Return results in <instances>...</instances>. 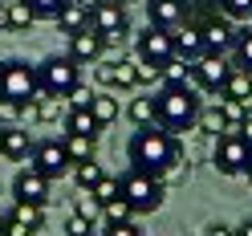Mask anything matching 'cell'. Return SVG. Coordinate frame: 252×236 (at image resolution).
<instances>
[{
  "label": "cell",
  "mask_w": 252,
  "mask_h": 236,
  "mask_svg": "<svg viewBox=\"0 0 252 236\" xmlns=\"http://www.w3.org/2000/svg\"><path fill=\"white\" fill-rule=\"evenodd\" d=\"M0 4H8V0H0Z\"/></svg>",
  "instance_id": "obj_51"
},
{
  "label": "cell",
  "mask_w": 252,
  "mask_h": 236,
  "mask_svg": "<svg viewBox=\"0 0 252 236\" xmlns=\"http://www.w3.org/2000/svg\"><path fill=\"white\" fill-rule=\"evenodd\" d=\"M171 33H175V57H183V61L203 57V33H199V21H183L179 29H171Z\"/></svg>",
  "instance_id": "obj_17"
},
{
  "label": "cell",
  "mask_w": 252,
  "mask_h": 236,
  "mask_svg": "<svg viewBox=\"0 0 252 236\" xmlns=\"http://www.w3.org/2000/svg\"><path fill=\"white\" fill-rule=\"evenodd\" d=\"M212 163L220 175H244L248 163H252V143L240 131H228L216 138V151H212Z\"/></svg>",
  "instance_id": "obj_6"
},
{
  "label": "cell",
  "mask_w": 252,
  "mask_h": 236,
  "mask_svg": "<svg viewBox=\"0 0 252 236\" xmlns=\"http://www.w3.org/2000/svg\"><path fill=\"white\" fill-rule=\"evenodd\" d=\"M0 155L12 159V163H29V155H33V135H29V127H4Z\"/></svg>",
  "instance_id": "obj_16"
},
{
  "label": "cell",
  "mask_w": 252,
  "mask_h": 236,
  "mask_svg": "<svg viewBox=\"0 0 252 236\" xmlns=\"http://www.w3.org/2000/svg\"><path fill=\"white\" fill-rule=\"evenodd\" d=\"M94 143H98V138H86V135H65V138H61V147H65L69 163H86V159H94Z\"/></svg>",
  "instance_id": "obj_26"
},
{
  "label": "cell",
  "mask_w": 252,
  "mask_h": 236,
  "mask_svg": "<svg viewBox=\"0 0 252 236\" xmlns=\"http://www.w3.org/2000/svg\"><path fill=\"white\" fill-rule=\"evenodd\" d=\"M4 236H33V232H29V228H21L17 220H8V228H4Z\"/></svg>",
  "instance_id": "obj_44"
},
{
  "label": "cell",
  "mask_w": 252,
  "mask_h": 236,
  "mask_svg": "<svg viewBox=\"0 0 252 236\" xmlns=\"http://www.w3.org/2000/svg\"><path fill=\"white\" fill-rule=\"evenodd\" d=\"M232 49H236V69H248L252 73V29H240V33H236Z\"/></svg>",
  "instance_id": "obj_30"
},
{
  "label": "cell",
  "mask_w": 252,
  "mask_h": 236,
  "mask_svg": "<svg viewBox=\"0 0 252 236\" xmlns=\"http://www.w3.org/2000/svg\"><path fill=\"white\" fill-rule=\"evenodd\" d=\"M94 196H98L102 203H110V200H118L122 196V179H114V175H106L98 187H94Z\"/></svg>",
  "instance_id": "obj_36"
},
{
  "label": "cell",
  "mask_w": 252,
  "mask_h": 236,
  "mask_svg": "<svg viewBox=\"0 0 252 236\" xmlns=\"http://www.w3.org/2000/svg\"><path fill=\"white\" fill-rule=\"evenodd\" d=\"M12 110H17V127H33V122H41V94L29 98V102H21V106H12Z\"/></svg>",
  "instance_id": "obj_32"
},
{
  "label": "cell",
  "mask_w": 252,
  "mask_h": 236,
  "mask_svg": "<svg viewBox=\"0 0 252 236\" xmlns=\"http://www.w3.org/2000/svg\"><path fill=\"white\" fill-rule=\"evenodd\" d=\"M94 77L106 86V90H134L138 86V66L126 57H106L94 66Z\"/></svg>",
  "instance_id": "obj_10"
},
{
  "label": "cell",
  "mask_w": 252,
  "mask_h": 236,
  "mask_svg": "<svg viewBox=\"0 0 252 236\" xmlns=\"http://www.w3.org/2000/svg\"><path fill=\"white\" fill-rule=\"evenodd\" d=\"M33 8L25 4V0H8L4 4V29L8 33H25V29H33Z\"/></svg>",
  "instance_id": "obj_21"
},
{
  "label": "cell",
  "mask_w": 252,
  "mask_h": 236,
  "mask_svg": "<svg viewBox=\"0 0 252 236\" xmlns=\"http://www.w3.org/2000/svg\"><path fill=\"white\" fill-rule=\"evenodd\" d=\"M4 228H8V212H0V236H4Z\"/></svg>",
  "instance_id": "obj_46"
},
{
  "label": "cell",
  "mask_w": 252,
  "mask_h": 236,
  "mask_svg": "<svg viewBox=\"0 0 252 236\" xmlns=\"http://www.w3.org/2000/svg\"><path fill=\"white\" fill-rule=\"evenodd\" d=\"M122 200L130 203L134 216H147V212H159L163 200H167V183L159 175H147V171H126L122 175Z\"/></svg>",
  "instance_id": "obj_3"
},
{
  "label": "cell",
  "mask_w": 252,
  "mask_h": 236,
  "mask_svg": "<svg viewBox=\"0 0 252 236\" xmlns=\"http://www.w3.org/2000/svg\"><path fill=\"white\" fill-rule=\"evenodd\" d=\"M57 25L65 29V33H82V29H90V8L86 4H77V0H65V8L57 12Z\"/></svg>",
  "instance_id": "obj_20"
},
{
  "label": "cell",
  "mask_w": 252,
  "mask_h": 236,
  "mask_svg": "<svg viewBox=\"0 0 252 236\" xmlns=\"http://www.w3.org/2000/svg\"><path fill=\"white\" fill-rule=\"evenodd\" d=\"M199 94L195 86H163L159 98H155V127H163L167 135H183V131H195L199 122Z\"/></svg>",
  "instance_id": "obj_2"
},
{
  "label": "cell",
  "mask_w": 252,
  "mask_h": 236,
  "mask_svg": "<svg viewBox=\"0 0 252 236\" xmlns=\"http://www.w3.org/2000/svg\"><path fill=\"white\" fill-rule=\"evenodd\" d=\"M118 98H114V94H94V102H90V114L94 118H98L102 122V127H110V122H114L118 118Z\"/></svg>",
  "instance_id": "obj_27"
},
{
  "label": "cell",
  "mask_w": 252,
  "mask_h": 236,
  "mask_svg": "<svg viewBox=\"0 0 252 236\" xmlns=\"http://www.w3.org/2000/svg\"><path fill=\"white\" fill-rule=\"evenodd\" d=\"M49 187H53V179H45L37 167L25 163V171L12 179V196H17L21 203H41L45 208V203H49Z\"/></svg>",
  "instance_id": "obj_12"
},
{
  "label": "cell",
  "mask_w": 252,
  "mask_h": 236,
  "mask_svg": "<svg viewBox=\"0 0 252 236\" xmlns=\"http://www.w3.org/2000/svg\"><path fill=\"white\" fill-rule=\"evenodd\" d=\"M220 98H232V102H244V106H252V73L232 66V73H228L224 90H220Z\"/></svg>",
  "instance_id": "obj_19"
},
{
  "label": "cell",
  "mask_w": 252,
  "mask_h": 236,
  "mask_svg": "<svg viewBox=\"0 0 252 236\" xmlns=\"http://www.w3.org/2000/svg\"><path fill=\"white\" fill-rule=\"evenodd\" d=\"M69 102H73V106H90V102H94V90H90L86 82H77L73 94H69Z\"/></svg>",
  "instance_id": "obj_40"
},
{
  "label": "cell",
  "mask_w": 252,
  "mask_h": 236,
  "mask_svg": "<svg viewBox=\"0 0 252 236\" xmlns=\"http://www.w3.org/2000/svg\"><path fill=\"white\" fill-rule=\"evenodd\" d=\"M29 8H33L37 21H57V12L65 8V0H25Z\"/></svg>",
  "instance_id": "obj_33"
},
{
  "label": "cell",
  "mask_w": 252,
  "mask_h": 236,
  "mask_svg": "<svg viewBox=\"0 0 252 236\" xmlns=\"http://www.w3.org/2000/svg\"><path fill=\"white\" fill-rule=\"evenodd\" d=\"M118 4H122V8H126V4H130V0H118Z\"/></svg>",
  "instance_id": "obj_50"
},
{
  "label": "cell",
  "mask_w": 252,
  "mask_h": 236,
  "mask_svg": "<svg viewBox=\"0 0 252 236\" xmlns=\"http://www.w3.org/2000/svg\"><path fill=\"white\" fill-rule=\"evenodd\" d=\"M102 53H106V41H102L98 29H82V33L69 37V57L77 66H98Z\"/></svg>",
  "instance_id": "obj_13"
},
{
  "label": "cell",
  "mask_w": 252,
  "mask_h": 236,
  "mask_svg": "<svg viewBox=\"0 0 252 236\" xmlns=\"http://www.w3.org/2000/svg\"><path fill=\"white\" fill-rule=\"evenodd\" d=\"M187 12H191L187 0H147V21L159 29H179L187 21Z\"/></svg>",
  "instance_id": "obj_14"
},
{
  "label": "cell",
  "mask_w": 252,
  "mask_h": 236,
  "mask_svg": "<svg viewBox=\"0 0 252 236\" xmlns=\"http://www.w3.org/2000/svg\"><path fill=\"white\" fill-rule=\"evenodd\" d=\"M122 25H130V21H126V8L118 0H98L90 8V29H98V33H114Z\"/></svg>",
  "instance_id": "obj_15"
},
{
  "label": "cell",
  "mask_w": 252,
  "mask_h": 236,
  "mask_svg": "<svg viewBox=\"0 0 252 236\" xmlns=\"http://www.w3.org/2000/svg\"><path fill=\"white\" fill-rule=\"evenodd\" d=\"M220 12L228 21H252V0H220Z\"/></svg>",
  "instance_id": "obj_34"
},
{
  "label": "cell",
  "mask_w": 252,
  "mask_h": 236,
  "mask_svg": "<svg viewBox=\"0 0 252 236\" xmlns=\"http://www.w3.org/2000/svg\"><path fill=\"white\" fill-rule=\"evenodd\" d=\"M126 33H130V25H122V29H114V33H102V41H106V49H122V41H126Z\"/></svg>",
  "instance_id": "obj_41"
},
{
  "label": "cell",
  "mask_w": 252,
  "mask_h": 236,
  "mask_svg": "<svg viewBox=\"0 0 252 236\" xmlns=\"http://www.w3.org/2000/svg\"><path fill=\"white\" fill-rule=\"evenodd\" d=\"M126 159L134 171H147V175H159L163 183H175L183 175V143L175 135H167L163 127H138L134 138L126 143Z\"/></svg>",
  "instance_id": "obj_1"
},
{
  "label": "cell",
  "mask_w": 252,
  "mask_h": 236,
  "mask_svg": "<svg viewBox=\"0 0 252 236\" xmlns=\"http://www.w3.org/2000/svg\"><path fill=\"white\" fill-rule=\"evenodd\" d=\"M73 179H77V192H94L106 179V171L98 159H86V163H73Z\"/></svg>",
  "instance_id": "obj_25"
},
{
  "label": "cell",
  "mask_w": 252,
  "mask_h": 236,
  "mask_svg": "<svg viewBox=\"0 0 252 236\" xmlns=\"http://www.w3.org/2000/svg\"><path fill=\"white\" fill-rule=\"evenodd\" d=\"M73 212L82 216V220H90V224H98V220H102V200L94 196V192H77L73 196Z\"/></svg>",
  "instance_id": "obj_28"
},
{
  "label": "cell",
  "mask_w": 252,
  "mask_h": 236,
  "mask_svg": "<svg viewBox=\"0 0 252 236\" xmlns=\"http://www.w3.org/2000/svg\"><path fill=\"white\" fill-rule=\"evenodd\" d=\"M102 236H143V228H138L134 220H122V224H106Z\"/></svg>",
  "instance_id": "obj_38"
},
{
  "label": "cell",
  "mask_w": 252,
  "mask_h": 236,
  "mask_svg": "<svg viewBox=\"0 0 252 236\" xmlns=\"http://www.w3.org/2000/svg\"><path fill=\"white\" fill-rule=\"evenodd\" d=\"M134 212H130V203H126L122 196L118 200H110V203H102V220L106 224H122V220H130Z\"/></svg>",
  "instance_id": "obj_31"
},
{
  "label": "cell",
  "mask_w": 252,
  "mask_h": 236,
  "mask_svg": "<svg viewBox=\"0 0 252 236\" xmlns=\"http://www.w3.org/2000/svg\"><path fill=\"white\" fill-rule=\"evenodd\" d=\"M0 138H4V122H0Z\"/></svg>",
  "instance_id": "obj_49"
},
{
  "label": "cell",
  "mask_w": 252,
  "mask_h": 236,
  "mask_svg": "<svg viewBox=\"0 0 252 236\" xmlns=\"http://www.w3.org/2000/svg\"><path fill=\"white\" fill-rule=\"evenodd\" d=\"M203 236H236V228H228V224H208Z\"/></svg>",
  "instance_id": "obj_43"
},
{
  "label": "cell",
  "mask_w": 252,
  "mask_h": 236,
  "mask_svg": "<svg viewBox=\"0 0 252 236\" xmlns=\"http://www.w3.org/2000/svg\"><path fill=\"white\" fill-rule=\"evenodd\" d=\"M8 220H17L21 228H29V232H37V228H45V208L41 203H12V212H8Z\"/></svg>",
  "instance_id": "obj_23"
},
{
  "label": "cell",
  "mask_w": 252,
  "mask_h": 236,
  "mask_svg": "<svg viewBox=\"0 0 252 236\" xmlns=\"http://www.w3.org/2000/svg\"><path fill=\"white\" fill-rule=\"evenodd\" d=\"M228 73H232V66L216 53H203V57L191 61V86L203 90V94H220L224 82H228Z\"/></svg>",
  "instance_id": "obj_9"
},
{
  "label": "cell",
  "mask_w": 252,
  "mask_h": 236,
  "mask_svg": "<svg viewBox=\"0 0 252 236\" xmlns=\"http://www.w3.org/2000/svg\"><path fill=\"white\" fill-rule=\"evenodd\" d=\"M199 33H203V53H216V57H224V49L236 41V29H232V21L224 17V12L203 17L199 21Z\"/></svg>",
  "instance_id": "obj_11"
},
{
  "label": "cell",
  "mask_w": 252,
  "mask_h": 236,
  "mask_svg": "<svg viewBox=\"0 0 252 236\" xmlns=\"http://www.w3.org/2000/svg\"><path fill=\"white\" fill-rule=\"evenodd\" d=\"M41 94V82H37V66L29 61H0V106H21L29 98Z\"/></svg>",
  "instance_id": "obj_4"
},
{
  "label": "cell",
  "mask_w": 252,
  "mask_h": 236,
  "mask_svg": "<svg viewBox=\"0 0 252 236\" xmlns=\"http://www.w3.org/2000/svg\"><path fill=\"white\" fill-rule=\"evenodd\" d=\"M236 236H252V216L244 220V224H240V228H236Z\"/></svg>",
  "instance_id": "obj_45"
},
{
  "label": "cell",
  "mask_w": 252,
  "mask_h": 236,
  "mask_svg": "<svg viewBox=\"0 0 252 236\" xmlns=\"http://www.w3.org/2000/svg\"><path fill=\"white\" fill-rule=\"evenodd\" d=\"M126 114H130L134 127H155V98H134L126 106Z\"/></svg>",
  "instance_id": "obj_29"
},
{
  "label": "cell",
  "mask_w": 252,
  "mask_h": 236,
  "mask_svg": "<svg viewBox=\"0 0 252 236\" xmlns=\"http://www.w3.org/2000/svg\"><path fill=\"white\" fill-rule=\"evenodd\" d=\"M61 114V102L57 98H41V122H53Z\"/></svg>",
  "instance_id": "obj_42"
},
{
  "label": "cell",
  "mask_w": 252,
  "mask_h": 236,
  "mask_svg": "<svg viewBox=\"0 0 252 236\" xmlns=\"http://www.w3.org/2000/svg\"><path fill=\"white\" fill-rule=\"evenodd\" d=\"M29 167H37L45 179H61L65 171L73 167L65 147L57 143V138H41V143H33V155H29Z\"/></svg>",
  "instance_id": "obj_8"
},
{
  "label": "cell",
  "mask_w": 252,
  "mask_h": 236,
  "mask_svg": "<svg viewBox=\"0 0 252 236\" xmlns=\"http://www.w3.org/2000/svg\"><path fill=\"white\" fill-rule=\"evenodd\" d=\"M244 175H248V183H252V163H248V171H244Z\"/></svg>",
  "instance_id": "obj_48"
},
{
  "label": "cell",
  "mask_w": 252,
  "mask_h": 236,
  "mask_svg": "<svg viewBox=\"0 0 252 236\" xmlns=\"http://www.w3.org/2000/svg\"><path fill=\"white\" fill-rule=\"evenodd\" d=\"M134 49H138V61L163 69L167 61L175 57V33H171V29H159V25H147L143 33L134 37Z\"/></svg>",
  "instance_id": "obj_7"
},
{
  "label": "cell",
  "mask_w": 252,
  "mask_h": 236,
  "mask_svg": "<svg viewBox=\"0 0 252 236\" xmlns=\"http://www.w3.org/2000/svg\"><path fill=\"white\" fill-rule=\"evenodd\" d=\"M37 82H41V94L45 98H69L73 86L82 82V66L65 53V57H45L37 66Z\"/></svg>",
  "instance_id": "obj_5"
},
{
  "label": "cell",
  "mask_w": 252,
  "mask_h": 236,
  "mask_svg": "<svg viewBox=\"0 0 252 236\" xmlns=\"http://www.w3.org/2000/svg\"><path fill=\"white\" fill-rule=\"evenodd\" d=\"M195 131H199V135H208V138L228 135V118H224V110H220V102L199 110V122H195Z\"/></svg>",
  "instance_id": "obj_22"
},
{
  "label": "cell",
  "mask_w": 252,
  "mask_h": 236,
  "mask_svg": "<svg viewBox=\"0 0 252 236\" xmlns=\"http://www.w3.org/2000/svg\"><path fill=\"white\" fill-rule=\"evenodd\" d=\"M138 66V86H155L159 82V66H147V61H134Z\"/></svg>",
  "instance_id": "obj_39"
},
{
  "label": "cell",
  "mask_w": 252,
  "mask_h": 236,
  "mask_svg": "<svg viewBox=\"0 0 252 236\" xmlns=\"http://www.w3.org/2000/svg\"><path fill=\"white\" fill-rule=\"evenodd\" d=\"M159 86H191V61L171 57L167 66L159 69Z\"/></svg>",
  "instance_id": "obj_24"
},
{
  "label": "cell",
  "mask_w": 252,
  "mask_h": 236,
  "mask_svg": "<svg viewBox=\"0 0 252 236\" xmlns=\"http://www.w3.org/2000/svg\"><path fill=\"white\" fill-rule=\"evenodd\" d=\"M102 131H106V127L90 114V106H69V114H65V135H86V138H98Z\"/></svg>",
  "instance_id": "obj_18"
},
{
  "label": "cell",
  "mask_w": 252,
  "mask_h": 236,
  "mask_svg": "<svg viewBox=\"0 0 252 236\" xmlns=\"http://www.w3.org/2000/svg\"><path fill=\"white\" fill-rule=\"evenodd\" d=\"M0 29H4V4H0Z\"/></svg>",
  "instance_id": "obj_47"
},
{
  "label": "cell",
  "mask_w": 252,
  "mask_h": 236,
  "mask_svg": "<svg viewBox=\"0 0 252 236\" xmlns=\"http://www.w3.org/2000/svg\"><path fill=\"white\" fill-rule=\"evenodd\" d=\"M65 236H94V224H90V220H82L77 212H69V220H65Z\"/></svg>",
  "instance_id": "obj_37"
},
{
  "label": "cell",
  "mask_w": 252,
  "mask_h": 236,
  "mask_svg": "<svg viewBox=\"0 0 252 236\" xmlns=\"http://www.w3.org/2000/svg\"><path fill=\"white\" fill-rule=\"evenodd\" d=\"M220 110H224V118H228V131L240 127L244 114H248V106H244V102H232V98H220Z\"/></svg>",
  "instance_id": "obj_35"
}]
</instances>
